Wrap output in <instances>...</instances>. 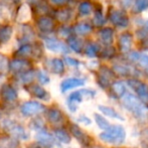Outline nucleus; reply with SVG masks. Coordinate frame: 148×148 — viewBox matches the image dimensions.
<instances>
[{
	"label": "nucleus",
	"mask_w": 148,
	"mask_h": 148,
	"mask_svg": "<svg viewBox=\"0 0 148 148\" xmlns=\"http://www.w3.org/2000/svg\"><path fill=\"white\" fill-rule=\"evenodd\" d=\"M47 47H49L51 51H60V53H68V47H66L64 43H62V41L57 40V39H53V38H49L47 39Z\"/></svg>",
	"instance_id": "6ab92c4d"
},
{
	"label": "nucleus",
	"mask_w": 148,
	"mask_h": 148,
	"mask_svg": "<svg viewBox=\"0 0 148 148\" xmlns=\"http://www.w3.org/2000/svg\"><path fill=\"white\" fill-rule=\"evenodd\" d=\"M0 117H1V114H0Z\"/></svg>",
	"instance_id": "58836bf2"
},
{
	"label": "nucleus",
	"mask_w": 148,
	"mask_h": 148,
	"mask_svg": "<svg viewBox=\"0 0 148 148\" xmlns=\"http://www.w3.org/2000/svg\"><path fill=\"white\" fill-rule=\"evenodd\" d=\"M57 16L60 17V19L62 20V21H66V20H69V18H70L71 12L66 9H62V10H60V11H58Z\"/></svg>",
	"instance_id": "72a5a7b5"
},
{
	"label": "nucleus",
	"mask_w": 148,
	"mask_h": 148,
	"mask_svg": "<svg viewBox=\"0 0 148 148\" xmlns=\"http://www.w3.org/2000/svg\"><path fill=\"white\" fill-rule=\"evenodd\" d=\"M9 69L13 73H24L29 70V62L25 60H14L10 62Z\"/></svg>",
	"instance_id": "4468645a"
},
{
	"label": "nucleus",
	"mask_w": 148,
	"mask_h": 148,
	"mask_svg": "<svg viewBox=\"0 0 148 148\" xmlns=\"http://www.w3.org/2000/svg\"><path fill=\"white\" fill-rule=\"evenodd\" d=\"M96 95V92L93 90H88V89H84V90H80V91H77L72 93L68 98V106L69 109L72 112H76L78 105L80 103H82L84 98H93Z\"/></svg>",
	"instance_id": "7ed1b4c3"
},
{
	"label": "nucleus",
	"mask_w": 148,
	"mask_h": 148,
	"mask_svg": "<svg viewBox=\"0 0 148 148\" xmlns=\"http://www.w3.org/2000/svg\"><path fill=\"white\" fill-rule=\"evenodd\" d=\"M79 121L84 123V124H90V123H91V120H90L88 117H86V116H81V117L79 118Z\"/></svg>",
	"instance_id": "e433bc0d"
},
{
	"label": "nucleus",
	"mask_w": 148,
	"mask_h": 148,
	"mask_svg": "<svg viewBox=\"0 0 148 148\" xmlns=\"http://www.w3.org/2000/svg\"><path fill=\"white\" fill-rule=\"evenodd\" d=\"M70 131L72 133V135L84 146H89L90 143H91V138L78 126V125H71Z\"/></svg>",
	"instance_id": "9d476101"
},
{
	"label": "nucleus",
	"mask_w": 148,
	"mask_h": 148,
	"mask_svg": "<svg viewBox=\"0 0 148 148\" xmlns=\"http://www.w3.org/2000/svg\"><path fill=\"white\" fill-rule=\"evenodd\" d=\"M132 34L130 32H124L120 35L118 39V47L121 53H130L131 47H132Z\"/></svg>",
	"instance_id": "9b49d317"
},
{
	"label": "nucleus",
	"mask_w": 148,
	"mask_h": 148,
	"mask_svg": "<svg viewBox=\"0 0 148 148\" xmlns=\"http://www.w3.org/2000/svg\"><path fill=\"white\" fill-rule=\"evenodd\" d=\"M51 72L57 75H62L64 71V62L60 59H53L51 60Z\"/></svg>",
	"instance_id": "a878e982"
},
{
	"label": "nucleus",
	"mask_w": 148,
	"mask_h": 148,
	"mask_svg": "<svg viewBox=\"0 0 148 148\" xmlns=\"http://www.w3.org/2000/svg\"><path fill=\"white\" fill-rule=\"evenodd\" d=\"M94 117H95V121H96V123H97L98 127H99V128H101L102 130H106V129L110 127V124H109V122L107 121V119H106L105 117H103L102 115L95 114V115H94Z\"/></svg>",
	"instance_id": "2f4dec72"
},
{
	"label": "nucleus",
	"mask_w": 148,
	"mask_h": 148,
	"mask_svg": "<svg viewBox=\"0 0 148 148\" xmlns=\"http://www.w3.org/2000/svg\"><path fill=\"white\" fill-rule=\"evenodd\" d=\"M106 22V18L103 14V10H102V7H97L95 10V14H94V18H93V24L95 26H98V27H101L105 24Z\"/></svg>",
	"instance_id": "b1692460"
},
{
	"label": "nucleus",
	"mask_w": 148,
	"mask_h": 148,
	"mask_svg": "<svg viewBox=\"0 0 148 148\" xmlns=\"http://www.w3.org/2000/svg\"><path fill=\"white\" fill-rule=\"evenodd\" d=\"M68 41H69V45H70V47L73 51H75L76 53H82L83 51V42L78 37L70 36Z\"/></svg>",
	"instance_id": "cd10ccee"
},
{
	"label": "nucleus",
	"mask_w": 148,
	"mask_h": 148,
	"mask_svg": "<svg viewBox=\"0 0 148 148\" xmlns=\"http://www.w3.org/2000/svg\"><path fill=\"white\" fill-rule=\"evenodd\" d=\"M92 11H93V4L91 2L87 1V0L81 2L80 5H79V13H80V15L82 16L89 15Z\"/></svg>",
	"instance_id": "c756f323"
},
{
	"label": "nucleus",
	"mask_w": 148,
	"mask_h": 148,
	"mask_svg": "<svg viewBox=\"0 0 148 148\" xmlns=\"http://www.w3.org/2000/svg\"><path fill=\"white\" fill-rule=\"evenodd\" d=\"M127 83L130 86V88L135 92V94L139 98V100L146 107H148V85L146 83L137 80L135 78L129 79Z\"/></svg>",
	"instance_id": "20e7f679"
},
{
	"label": "nucleus",
	"mask_w": 148,
	"mask_h": 148,
	"mask_svg": "<svg viewBox=\"0 0 148 148\" xmlns=\"http://www.w3.org/2000/svg\"><path fill=\"white\" fill-rule=\"evenodd\" d=\"M99 39L102 43L105 45H111L114 41V30L110 27H103L100 29L99 33Z\"/></svg>",
	"instance_id": "ddd939ff"
},
{
	"label": "nucleus",
	"mask_w": 148,
	"mask_h": 148,
	"mask_svg": "<svg viewBox=\"0 0 148 148\" xmlns=\"http://www.w3.org/2000/svg\"><path fill=\"white\" fill-rule=\"evenodd\" d=\"M99 138L108 144H122L126 138L125 129L121 125H112L99 135Z\"/></svg>",
	"instance_id": "f257e3e1"
},
{
	"label": "nucleus",
	"mask_w": 148,
	"mask_h": 148,
	"mask_svg": "<svg viewBox=\"0 0 148 148\" xmlns=\"http://www.w3.org/2000/svg\"><path fill=\"white\" fill-rule=\"evenodd\" d=\"M84 85H85V80H83V79L70 78L62 82V84H60V91H62V93H64V92L69 91V90H71V89L84 86Z\"/></svg>",
	"instance_id": "f8f14e48"
},
{
	"label": "nucleus",
	"mask_w": 148,
	"mask_h": 148,
	"mask_svg": "<svg viewBox=\"0 0 148 148\" xmlns=\"http://www.w3.org/2000/svg\"><path fill=\"white\" fill-rule=\"evenodd\" d=\"M37 78H38V81L41 84H47V83L49 82V77L47 76V74H45V73L41 72V71H39V72L37 73Z\"/></svg>",
	"instance_id": "f704fd0d"
},
{
	"label": "nucleus",
	"mask_w": 148,
	"mask_h": 148,
	"mask_svg": "<svg viewBox=\"0 0 148 148\" xmlns=\"http://www.w3.org/2000/svg\"><path fill=\"white\" fill-rule=\"evenodd\" d=\"M28 91L29 93L32 94L34 97L38 98V99H42V100H45L47 99V92L45 91L43 88H41L40 86L38 85H32L28 88Z\"/></svg>",
	"instance_id": "5701e85b"
},
{
	"label": "nucleus",
	"mask_w": 148,
	"mask_h": 148,
	"mask_svg": "<svg viewBox=\"0 0 148 148\" xmlns=\"http://www.w3.org/2000/svg\"><path fill=\"white\" fill-rule=\"evenodd\" d=\"M33 78H34V73H33L32 71L30 72V71L28 70L24 73H21V82L23 83V84H29L31 81L33 80Z\"/></svg>",
	"instance_id": "473e14b6"
},
{
	"label": "nucleus",
	"mask_w": 148,
	"mask_h": 148,
	"mask_svg": "<svg viewBox=\"0 0 148 148\" xmlns=\"http://www.w3.org/2000/svg\"><path fill=\"white\" fill-rule=\"evenodd\" d=\"M45 106L42 105L39 102L35 101H28L25 102L20 107V112L24 116H34L37 114H40L45 111Z\"/></svg>",
	"instance_id": "0eeeda50"
},
{
	"label": "nucleus",
	"mask_w": 148,
	"mask_h": 148,
	"mask_svg": "<svg viewBox=\"0 0 148 148\" xmlns=\"http://www.w3.org/2000/svg\"><path fill=\"white\" fill-rule=\"evenodd\" d=\"M3 127L10 135L14 137V138H18V139H26L28 137V135L26 134L25 130L22 128V126H20L19 124L15 122H12L10 120H4L3 122Z\"/></svg>",
	"instance_id": "6e6552de"
},
{
	"label": "nucleus",
	"mask_w": 148,
	"mask_h": 148,
	"mask_svg": "<svg viewBox=\"0 0 148 148\" xmlns=\"http://www.w3.org/2000/svg\"><path fill=\"white\" fill-rule=\"evenodd\" d=\"M122 106L136 118L143 119L145 117L147 107L139 100L138 97H135L132 94L126 93V95L122 98Z\"/></svg>",
	"instance_id": "f03ea898"
},
{
	"label": "nucleus",
	"mask_w": 148,
	"mask_h": 148,
	"mask_svg": "<svg viewBox=\"0 0 148 148\" xmlns=\"http://www.w3.org/2000/svg\"><path fill=\"white\" fill-rule=\"evenodd\" d=\"M116 74L114 73L113 70L103 66L99 69L97 75V83L102 89L110 88L111 85L114 83Z\"/></svg>",
	"instance_id": "39448f33"
},
{
	"label": "nucleus",
	"mask_w": 148,
	"mask_h": 148,
	"mask_svg": "<svg viewBox=\"0 0 148 148\" xmlns=\"http://www.w3.org/2000/svg\"><path fill=\"white\" fill-rule=\"evenodd\" d=\"M98 108H99L100 111H101L105 116H107V117L112 118V119H118V120H121V121L124 120V118H123L115 109L109 107V106H102L101 105Z\"/></svg>",
	"instance_id": "4be33fe9"
},
{
	"label": "nucleus",
	"mask_w": 148,
	"mask_h": 148,
	"mask_svg": "<svg viewBox=\"0 0 148 148\" xmlns=\"http://www.w3.org/2000/svg\"><path fill=\"white\" fill-rule=\"evenodd\" d=\"M99 56L102 59H113L116 56V49L112 47V45H106L102 51H100Z\"/></svg>",
	"instance_id": "c85d7f7f"
},
{
	"label": "nucleus",
	"mask_w": 148,
	"mask_h": 148,
	"mask_svg": "<svg viewBox=\"0 0 148 148\" xmlns=\"http://www.w3.org/2000/svg\"><path fill=\"white\" fill-rule=\"evenodd\" d=\"M110 88H111L112 96L117 99H122L127 93L126 86L123 82H114Z\"/></svg>",
	"instance_id": "2eb2a0df"
},
{
	"label": "nucleus",
	"mask_w": 148,
	"mask_h": 148,
	"mask_svg": "<svg viewBox=\"0 0 148 148\" xmlns=\"http://www.w3.org/2000/svg\"><path fill=\"white\" fill-rule=\"evenodd\" d=\"M129 60L148 74V56L138 51H131L128 55Z\"/></svg>",
	"instance_id": "1a4fd4ad"
},
{
	"label": "nucleus",
	"mask_w": 148,
	"mask_h": 148,
	"mask_svg": "<svg viewBox=\"0 0 148 148\" xmlns=\"http://www.w3.org/2000/svg\"><path fill=\"white\" fill-rule=\"evenodd\" d=\"M53 3L59 4V5H62V4H64L66 2H68V0H51Z\"/></svg>",
	"instance_id": "4c0bfd02"
},
{
	"label": "nucleus",
	"mask_w": 148,
	"mask_h": 148,
	"mask_svg": "<svg viewBox=\"0 0 148 148\" xmlns=\"http://www.w3.org/2000/svg\"><path fill=\"white\" fill-rule=\"evenodd\" d=\"M47 119L51 123L53 124H59L64 120V115L57 108H51V109L47 110Z\"/></svg>",
	"instance_id": "412c9836"
},
{
	"label": "nucleus",
	"mask_w": 148,
	"mask_h": 148,
	"mask_svg": "<svg viewBox=\"0 0 148 148\" xmlns=\"http://www.w3.org/2000/svg\"><path fill=\"white\" fill-rule=\"evenodd\" d=\"M53 135L55 137L62 143H64V144H68V143L71 142V135L66 132L64 129L59 128V129H55L53 131Z\"/></svg>",
	"instance_id": "393cba45"
},
{
	"label": "nucleus",
	"mask_w": 148,
	"mask_h": 148,
	"mask_svg": "<svg viewBox=\"0 0 148 148\" xmlns=\"http://www.w3.org/2000/svg\"><path fill=\"white\" fill-rule=\"evenodd\" d=\"M108 19L116 27H126L129 24V18L126 12L116 8H110L108 10Z\"/></svg>",
	"instance_id": "423d86ee"
},
{
	"label": "nucleus",
	"mask_w": 148,
	"mask_h": 148,
	"mask_svg": "<svg viewBox=\"0 0 148 148\" xmlns=\"http://www.w3.org/2000/svg\"><path fill=\"white\" fill-rule=\"evenodd\" d=\"M92 30H93V26L87 22H80L74 26V32L77 35H81V36L90 34Z\"/></svg>",
	"instance_id": "aec40b11"
},
{
	"label": "nucleus",
	"mask_w": 148,
	"mask_h": 148,
	"mask_svg": "<svg viewBox=\"0 0 148 148\" xmlns=\"http://www.w3.org/2000/svg\"><path fill=\"white\" fill-rule=\"evenodd\" d=\"M66 62L72 66H79V64H80L78 60H75V59H72V58H66Z\"/></svg>",
	"instance_id": "c9c22d12"
},
{
	"label": "nucleus",
	"mask_w": 148,
	"mask_h": 148,
	"mask_svg": "<svg viewBox=\"0 0 148 148\" xmlns=\"http://www.w3.org/2000/svg\"><path fill=\"white\" fill-rule=\"evenodd\" d=\"M1 96L5 101L14 102L17 99V92L9 85H4L1 89Z\"/></svg>",
	"instance_id": "f3484780"
},
{
	"label": "nucleus",
	"mask_w": 148,
	"mask_h": 148,
	"mask_svg": "<svg viewBox=\"0 0 148 148\" xmlns=\"http://www.w3.org/2000/svg\"><path fill=\"white\" fill-rule=\"evenodd\" d=\"M113 71L116 75L121 77H130L132 76L133 70L129 64H116L113 66Z\"/></svg>",
	"instance_id": "a211bd4d"
},
{
	"label": "nucleus",
	"mask_w": 148,
	"mask_h": 148,
	"mask_svg": "<svg viewBox=\"0 0 148 148\" xmlns=\"http://www.w3.org/2000/svg\"><path fill=\"white\" fill-rule=\"evenodd\" d=\"M148 8V0H134L133 11L135 13H140Z\"/></svg>",
	"instance_id": "7c9ffc66"
},
{
	"label": "nucleus",
	"mask_w": 148,
	"mask_h": 148,
	"mask_svg": "<svg viewBox=\"0 0 148 148\" xmlns=\"http://www.w3.org/2000/svg\"><path fill=\"white\" fill-rule=\"evenodd\" d=\"M86 56H88L89 58H95L97 56H99L100 53V47L98 45L94 42H90L86 45V47L84 49Z\"/></svg>",
	"instance_id": "bb28decb"
},
{
	"label": "nucleus",
	"mask_w": 148,
	"mask_h": 148,
	"mask_svg": "<svg viewBox=\"0 0 148 148\" xmlns=\"http://www.w3.org/2000/svg\"><path fill=\"white\" fill-rule=\"evenodd\" d=\"M36 140L38 141L40 144H42L43 146L49 147L53 144V136L51 134H49L47 131L40 129L36 134Z\"/></svg>",
	"instance_id": "dca6fc26"
}]
</instances>
